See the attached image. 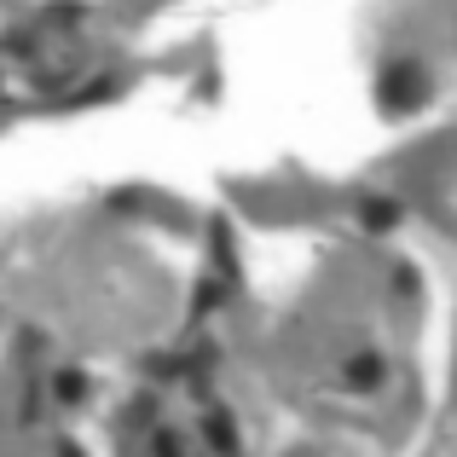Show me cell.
<instances>
[{
    "label": "cell",
    "mask_w": 457,
    "mask_h": 457,
    "mask_svg": "<svg viewBox=\"0 0 457 457\" xmlns=\"http://www.w3.org/2000/svg\"><path fill=\"white\" fill-rule=\"evenodd\" d=\"M347 382H365V388H370V382H377V359H359V365H347Z\"/></svg>",
    "instance_id": "2"
},
{
    "label": "cell",
    "mask_w": 457,
    "mask_h": 457,
    "mask_svg": "<svg viewBox=\"0 0 457 457\" xmlns=\"http://www.w3.org/2000/svg\"><path fill=\"white\" fill-rule=\"evenodd\" d=\"M365 220L382 232V226H394V220H400V209H394V203H370V209H365Z\"/></svg>",
    "instance_id": "1"
},
{
    "label": "cell",
    "mask_w": 457,
    "mask_h": 457,
    "mask_svg": "<svg viewBox=\"0 0 457 457\" xmlns=\"http://www.w3.org/2000/svg\"><path fill=\"white\" fill-rule=\"evenodd\" d=\"M58 400H81V377H76V370H64V377H58Z\"/></svg>",
    "instance_id": "3"
}]
</instances>
